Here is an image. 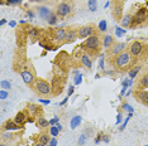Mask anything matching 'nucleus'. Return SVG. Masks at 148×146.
<instances>
[{
    "mask_svg": "<svg viewBox=\"0 0 148 146\" xmlns=\"http://www.w3.org/2000/svg\"><path fill=\"white\" fill-rule=\"evenodd\" d=\"M132 63H133V57L127 51L119 53L116 57H114V64L119 69H128L129 67L132 68Z\"/></svg>",
    "mask_w": 148,
    "mask_h": 146,
    "instance_id": "obj_1",
    "label": "nucleus"
},
{
    "mask_svg": "<svg viewBox=\"0 0 148 146\" xmlns=\"http://www.w3.org/2000/svg\"><path fill=\"white\" fill-rule=\"evenodd\" d=\"M34 89L41 95H49L52 92V84L42 78H37L34 82Z\"/></svg>",
    "mask_w": 148,
    "mask_h": 146,
    "instance_id": "obj_2",
    "label": "nucleus"
},
{
    "mask_svg": "<svg viewBox=\"0 0 148 146\" xmlns=\"http://www.w3.org/2000/svg\"><path fill=\"white\" fill-rule=\"evenodd\" d=\"M84 47L90 52H96L100 47V38L95 34L89 36V38L85 41V43H84Z\"/></svg>",
    "mask_w": 148,
    "mask_h": 146,
    "instance_id": "obj_3",
    "label": "nucleus"
},
{
    "mask_svg": "<svg viewBox=\"0 0 148 146\" xmlns=\"http://www.w3.org/2000/svg\"><path fill=\"white\" fill-rule=\"evenodd\" d=\"M147 13L148 10L146 8H140V9H138V11L134 14L133 16V23H132V28L133 26H137V25H139V24H142V23L147 19Z\"/></svg>",
    "mask_w": 148,
    "mask_h": 146,
    "instance_id": "obj_4",
    "label": "nucleus"
},
{
    "mask_svg": "<svg viewBox=\"0 0 148 146\" xmlns=\"http://www.w3.org/2000/svg\"><path fill=\"white\" fill-rule=\"evenodd\" d=\"M143 52H144V44L142 42L136 41V42L132 43L130 49H129V53L132 54L133 58H137V57H139V55H142Z\"/></svg>",
    "mask_w": 148,
    "mask_h": 146,
    "instance_id": "obj_5",
    "label": "nucleus"
},
{
    "mask_svg": "<svg viewBox=\"0 0 148 146\" xmlns=\"http://www.w3.org/2000/svg\"><path fill=\"white\" fill-rule=\"evenodd\" d=\"M94 33H95V28L92 25H86L77 30V35H79L80 39H84V38H89V36L94 35Z\"/></svg>",
    "mask_w": 148,
    "mask_h": 146,
    "instance_id": "obj_6",
    "label": "nucleus"
},
{
    "mask_svg": "<svg viewBox=\"0 0 148 146\" xmlns=\"http://www.w3.org/2000/svg\"><path fill=\"white\" fill-rule=\"evenodd\" d=\"M71 13V5L69 3H61L56 9V14L57 16H61V18H65Z\"/></svg>",
    "mask_w": 148,
    "mask_h": 146,
    "instance_id": "obj_7",
    "label": "nucleus"
},
{
    "mask_svg": "<svg viewBox=\"0 0 148 146\" xmlns=\"http://www.w3.org/2000/svg\"><path fill=\"white\" fill-rule=\"evenodd\" d=\"M21 76L27 86H34V82H36L34 74H33L29 69H23V71H21Z\"/></svg>",
    "mask_w": 148,
    "mask_h": 146,
    "instance_id": "obj_8",
    "label": "nucleus"
},
{
    "mask_svg": "<svg viewBox=\"0 0 148 146\" xmlns=\"http://www.w3.org/2000/svg\"><path fill=\"white\" fill-rule=\"evenodd\" d=\"M122 13H123V0L115 1L114 3V6H113V15H114V18H115V20H120Z\"/></svg>",
    "mask_w": 148,
    "mask_h": 146,
    "instance_id": "obj_9",
    "label": "nucleus"
},
{
    "mask_svg": "<svg viewBox=\"0 0 148 146\" xmlns=\"http://www.w3.org/2000/svg\"><path fill=\"white\" fill-rule=\"evenodd\" d=\"M66 33H67V30H65V29H62V28H58L53 32V38H55V41L57 43H61L66 39Z\"/></svg>",
    "mask_w": 148,
    "mask_h": 146,
    "instance_id": "obj_10",
    "label": "nucleus"
},
{
    "mask_svg": "<svg viewBox=\"0 0 148 146\" xmlns=\"http://www.w3.org/2000/svg\"><path fill=\"white\" fill-rule=\"evenodd\" d=\"M125 47H127V43H116V44H113V48H112V54H113V57H116L119 53L124 52Z\"/></svg>",
    "mask_w": 148,
    "mask_h": 146,
    "instance_id": "obj_11",
    "label": "nucleus"
},
{
    "mask_svg": "<svg viewBox=\"0 0 148 146\" xmlns=\"http://www.w3.org/2000/svg\"><path fill=\"white\" fill-rule=\"evenodd\" d=\"M77 38H79V35H77V32L73 30V29H69V30H67V33H66V39H65V42H66V43H73Z\"/></svg>",
    "mask_w": 148,
    "mask_h": 146,
    "instance_id": "obj_12",
    "label": "nucleus"
},
{
    "mask_svg": "<svg viewBox=\"0 0 148 146\" xmlns=\"http://www.w3.org/2000/svg\"><path fill=\"white\" fill-rule=\"evenodd\" d=\"M132 23H133V16L130 14H127L124 15L122 19H120V25L122 28H128V26H132Z\"/></svg>",
    "mask_w": 148,
    "mask_h": 146,
    "instance_id": "obj_13",
    "label": "nucleus"
},
{
    "mask_svg": "<svg viewBox=\"0 0 148 146\" xmlns=\"http://www.w3.org/2000/svg\"><path fill=\"white\" fill-rule=\"evenodd\" d=\"M21 128V125H18L15 121H6L4 124V130L6 131H15V130H19Z\"/></svg>",
    "mask_w": 148,
    "mask_h": 146,
    "instance_id": "obj_14",
    "label": "nucleus"
},
{
    "mask_svg": "<svg viewBox=\"0 0 148 146\" xmlns=\"http://www.w3.org/2000/svg\"><path fill=\"white\" fill-rule=\"evenodd\" d=\"M81 63H82L84 67H86V68H89V69H91V67H92V61H91V58H90V55L87 54V53H82V55H81Z\"/></svg>",
    "mask_w": 148,
    "mask_h": 146,
    "instance_id": "obj_15",
    "label": "nucleus"
},
{
    "mask_svg": "<svg viewBox=\"0 0 148 146\" xmlns=\"http://www.w3.org/2000/svg\"><path fill=\"white\" fill-rule=\"evenodd\" d=\"M136 96L142 103L148 106V91H137Z\"/></svg>",
    "mask_w": 148,
    "mask_h": 146,
    "instance_id": "obj_16",
    "label": "nucleus"
},
{
    "mask_svg": "<svg viewBox=\"0 0 148 146\" xmlns=\"http://www.w3.org/2000/svg\"><path fill=\"white\" fill-rule=\"evenodd\" d=\"M28 35H29V38H31L32 42H36L37 39L41 36V30H39L38 28H29Z\"/></svg>",
    "mask_w": 148,
    "mask_h": 146,
    "instance_id": "obj_17",
    "label": "nucleus"
},
{
    "mask_svg": "<svg viewBox=\"0 0 148 146\" xmlns=\"http://www.w3.org/2000/svg\"><path fill=\"white\" fill-rule=\"evenodd\" d=\"M38 14H39V18H42V19H48V16L49 14H51V11H49V9L48 8H46V6H39L38 8Z\"/></svg>",
    "mask_w": 148,
    "mask_h": 146,
    "instance_id": "obj_18",
    "label": "nucleus"
},
{
    "mask_svg": "<svg viewBox=\"0 0 148 146\" xmlns=\"http://www.w3.org/2000/svg\"><path fill=\"white\" fill-rule=\"evenodd\" d=\"M81 121H82V118H81V116H75V117L72 118L71 121H70V127L72 128V130H75V128L79 126L80 124H81Z\"/></svg>",
    "mask_w": 148,
    "mask_h": 146,
    "instance_id": "obj_19",
    "label": "nucleus"
},
{
    "mask_svg": "<svg viewBox=\"0 0 148 146\" xmlns=\"http://www.w3.org/2000/svg\"><path fill=\"white\" fill-rule=\"evenodd\" d=\"M37 125H38V127H39V128H47L51 124H49V121H48V120H46V118L38 117V118H37Z\"/></svg>",
    "mask_w": 148,
    "mask_h": 146,
    "instance_id": "obj_20",
    "label": "nucleus"
},
{
    "mask_svg": "<svg viewBox=\"0 0 148 146\" xmlns=\"http://www.w3.org/2000/svg\"><path fill=\"white\" fill-rule=\"evenodd\" d=\"M14 121L18 125H23L25 122V114H24V112H18L16 116L14 117Z\"/></svg>",
    "mask_w": 148,
    "mask_h": 146,
    "instance_id": "obj_21",
    "label": "nucleus"
},
{
    "mask_svg": "<svg viewBox=\"0 0 148 146\" xmlns=\"http://www.w3.org/2000/svg\"><path fill=\"white\" fill-rule=\"evenodd\" d=\"M87 6H89V10L91 13H95L97 10V3L96 0H89L87 1Z\"/></svg>",
    "mask_w": 148,
    "mask_h": 146,
    "instance_id": "obj_22",
    "label": "nucleus"
},
{
    "mask_svg": "<svg viewBox=\"0 0 148 146\" xmlns=\"http://www.w3.org/2000/svg\"><path fill=\"white\" fill-rule=\"evenodd\" d=\"M114 44V39L112 35H106L105 38H104V47L105 48H109L112 47V45Z\"/></svg>",
    "mask_w": 148,
    "mask_h": 146,
    "instance_id": "obj_23",
    "label": "nucleus"
},
{
    "mask_svg": "<svg viewBox=\"0 0 148 146\" xmlns=\"http://www.w3.org/2000/svg\"><path fill=\"white\" fill-rule=\"evenodd\" d=\"M49 135H47V134H43L39 136V139H38V142L39 144H42V145H47V144H49Z\"/></svg>",
    "mask_w": 148,
    "mask_h": 146,
    "instance_id": "obj_24",
    "label": "nucleus"
},
{
    "mask_svg": "<svg viewBox=\"0 0 148 146\" xmlns=\"http://www.w3.org/2000/svg\"><path fill=\"white\" fill-rule=\"evenodd\" d=\"M139 71H140V66H136L134 68H130V71H129V78H132V79L136 78Z\"/></svg>",
    "mask_w": 148,
    "mask_h": 146,
    "instance_id": "obj_25",
    "label": "nucleus"
},
{
    "mask_svg": "<svg viewBox=\"0 0 148 146\" xmlns=\"http://www.w3.org/2000/svg\"><path fill=\"white\" fill-rule=\"evenodd\" d=\"M47 22H48L49 25H55L57 23V14L56 13H51L48 16V19H47Z\"/></svg>",
    "mask_w": 148,
    "mask_h": 146,
    "instance_id": "obj_26",
    "label": "nucleus"
},
{
    "mask_svg": "<svg viewBox=\"0 0 148 146\" xmlns=\"http://www.w3.org/2000/svg\"><path fill=\"white\" fill-rule=\"evenodd\" d=\"M139 86H140L142 88H148V73H147V74H144L143 77L140 78Z\"/></svg>",
    "mask_w": 148,
    "mask_h": 146,
    "instance_id": "obj_27",
    "label": "nucleus"
},
{
    "mask_svg": "<svg viewBox=\"0 0 148 146\" xmlns=\"http://www.w3.org/2000/svg\"><path fill=\"white\" fill-rule=\"evenodd\" d=\"M73 82H75L76 86H79L82 82V73L75 72V77H73Z\"/></svg>",
    "mask_w": 148,
    "mask_h": 146,
    "instance_id": "obj_28",
    "label": "nucleus"
},
{
    "mask_svg": "<svg viewBox=\"0 0 148 146\" xmlns=\"http://www.w3.org/2000/svg\"><path fill=\"white\" fill-rule=\"evenodd\" d=\"M115 35L119 36V38L124 36V35H125V29H124V28H120V26H116V28H115Z\"/></svg>",
    "mask_w": 148,
    "mask_h": 146,
    "instance_id": "obj_29",
    "label": "nucleus"
},
{
    "mask_svg": "<svg viewBox=\"0 0 148 146\" xmlns=\"http://www.w3.org/2000/svg\"><path fill=\"white\" fill-rule=\"evenodd\" d=\"M0 86H1V89H6V91H9V89L12 88L10 82L6 81V79H4V81H1V83H0Z\"/></svg>",
    "mask_w": 148,
    "mask_h": 146,
    "instance_id": "obj_30",
    "label": "nucleus"
},
{
    "mask_svg": "<svg viewBox=\"0 0 148 146\" xmlns=\"http://www.w3.org/2000/svg\"><path fill=\"white\" fill-rule=\"evenodd\" d=\"M49 132H51V135L53 136V137H56V136L60 134V130H58V127H57V126H52L51 130H49Z\"/></svg>",
    "mask_w": 148,
    "mask_h": 146,
    "instance_id": "obj_31",
    "label": "nucleus"
},
{
    "mask_svg": "<svg viewBox=\"0 0 148 146\" xmlns=\"http://www.w3.org/2000/svg\"><path fill=\"white\" fill-rule=\"evenodd\" d=\"M132 116H133V114H130V112H129V115H128V117L125 118V121H124V122H123V125L120 126V131H123L124 128H125V126H127L128 122H129V120H130V117H132Z\"/></svg>",
    "mask_w": 148,
    "mask_h": 146,
    "instance_id": "obj_32",
    "label": "nucleus"
},
{
    "mask_svg": "<svg viewBox=\"0 0 148 146\" xmlns=\"http://www.w3.org/2000/svg\"><path fill=\"white\" fill-rule=\"evenodd\" d=\"M106 28H108V24H106L105 20H101V22L99 23V29L101 32H106Z\"/></svg>",
    "mask_w": 148,
    "mask_h": 146,
    "instance_id": "obj_33",
    "label": "nucleus"
},
{
    "mask_svg": "<svg viewBox=\"0 0 148 146\" xmlns=\"http://www.w3.org/2000/svg\"><path fill=\"white\" fill-rule=\"evenodd\" d=\"M86 139H87V135L86 134H81V135H80V137H79V144L84 145V144H85V141H86Z\"/></svg>",
    "mask_w": 148,
    "mask_h": 146,
    "instance_id": "obj_34",
    "label": "nucleus"
},
{
    "mask_svg": "<svg viewBox=\"0 0 148 146\" xmlns=\"http://www.w3.org/2000/svg\"><path fill=\"white\" fill-rule=\"evenodd\" d=\"M122 107H123V110H125V111H128V112H130V114H133V111H134V110H133V107H132V106H129V105H128V103H123V106H122Z\"/></svg>",
    "mask_w": 148,
    "mask_h": 146,
    "instance_id": "obj_35",
    "label": "nucleus"
},
{
    "mask_svg": "<svg viewBox=\"0 0 148 146\" xmlns=\"http://www.w3.org/2000/svg\"><path fill=\"white\" fill-rule=\"evenodd\" d=\"M22 0H6V4L8 5H16V4H21Z\"/></svg>",
    "mask_w": 148,
    "mask_h": 146,
    "instance_id": "obj_36",
    "label": "nucleus"
},
{
    "mask_svg": "<svg viewBox=\"0 0 148 146\" xmlns=\"http://www.w3.org/2000/svg\"><path fill=\"white\" fill-rule=\"evenodd\" d=\"M8 91H6V89H1V91H0V98L1 99H5L6 97H8Z\"/></svg>",
    "mask_w": 148,
    "mask_h": 146,
    "instance_id": "obj_37",
    "label": "nucleus"
},
{
    "mask_svg": "<svg viewBox=\"0 0 148 146\" xmlns=\"http://www.w3.org/2000/svg\"><path fill=\"white\" fill-rule=\"evenodd\" d=\"M99 69H104V54L100 57V63H99Z\"/></svg>",
    "mask_w": 148,
    "mask_h": 146,
    "instance_id": "obj_38",
    "label": "nucleus"
},
{
    "mask_svg": "<svg viewBox=\"0 0 148 146\" xmlns=\"http://www.w3.org/2000/svg\"><path fill=\"white\" fill-rule=\"evenodd\" d=\"M101 140H103V134L100 132V134H97L96 139H95V144H99V141H101Z\"/></svg>",
    "mask_w": 148,
    "mask_h": 146,
    "instance_id": "obj_39",
    "label": "nucleus"
},
{
    "mask_svg": "<svg viewBox=\"0 0 148 146\" xmlns=\"http://www.w3.org/2000/svg\"><path fill=\"white\" fill-rule=\"evenodd\" d=\"M58 122H60V118L58 117H55V118H52V120H49V124H51V125L58 124Z\"/></svg>",
    "mask_w": 148,
    "mask_h": 146,
    "instance_id": "obj_40",
    "label": "nucleus"
},
{
    "mask_svg": "<svg viewBox=\"0 0 148 146\" xmlns=\"http://www.w3.org/2000/svg\"><path fill=\"white\" fill-rule=\"evenodd\" d=\"M13 135L12 134H4L3 135V140H9V139H12Z\"/></svg>",
    "mask_w": 148,
    "mask_h": 146,
    "instance_id": "obj_41",
    "label": "nucleus"
},
{
    "mask_svg": "<svg viewBox=\"0 0 148 146\" xmlns=\"http://www.w3.org/2000/svg\"><path fill=\"white\" fill-rule=\"evenodd\" d=\"M120 122H122V114H118V116H116V125H120Z\"/></svg>",
    "mask_w": 148,
    "mask_h": 146,
    "instance_id": "obj_42",
    "label": "nucleus"
},
{
    "mask_svg": "<svg viewBox=\"0 0 148 146\" xmlns=\"http://www.w3.org/2000/svg\"><path fill=\"white\" fill-rule=\"evenodd\" d=\"M57 145V140L56 139H51V141H49V146H56Z\"/></svg>",
    "mask_w": 148,
    "mask_h": 146,
    "instance_id": "obj_43",
    "label": "nucleus"
},
{
    "mask_svg": "<svg viewBox=\"0 0 148 146\" xmlns=\"http://www.w3.org/2000/svg\"><path fill=\"white\" fill-rule=\"evenodd\" d=\"M39 103H43V105H48V103H51V102H49V99H39Z\"/></svg>",
    "mask_w": 148,
    "mask_h": 146,
    "instance_id": "obj_44",
    "label": "nucleus"
},
{
    "mask_svg": "<svg viewBox=\"0 0 148 146\" xmlns=\"http://www.w3.org/2000/svg\"><path fill=\"white\" fill-rule=\"evenodd\" d=\"M73 93V86H70V88H69V97Z\"/></svg>",
    "mask_w": 148,
    "mask_h": 146,
    "instance_id": "obj_45",
    "label": "nucleus"
},
{
    "mask_svg": "<svg viewBox=\"0 0 148 146\" xmlns=\"http://www.w3.org/2000/svg\"><path fill=\"white\" fill-rule=\"evenodd\" d=\"M103 141L104 142H109V137L106 135H103Z\"/></svg>",
    "mask_w": 148,
    "mask_h": 146,
    "instance_id": "obj_46",
    "label": "nucleus"
},
{
    "mask_svg": "<svg viewBox=\"0 0 148 146\" xmlns=\"http://www.w3.org/2000/svg\"><path fill=\"white\" fill-rule=\"evenodd\" d=\"M9 25H10V26H13V28H14V26L16 25V22H15V20H12V22H9Z\"/></svg>",
    "mask_w": 148,
    "mask_h": 146,
    "instance_id": "obj_47",
    "label": "nucleus"
},
{
    "mask_svg": "<svg viewBox=\"0 0 148 146\" xmlns=\"http://www.w3.org/2000/svg\"><path fill=\"white\" fill-rule=\"evenodd\" d=\"M67 99H69V97H67V98H65V99H63V101H62V102H61V103H60V105H61V106H63V105H66Z\"/></svg>",
    "mask_w": 148,
    "mask_h": 146,
    "instance_id": "obj_48",
    "label": "nucleus"
},
{
    "mask_svg": "<svg viewBox=\"0 0 148 146\" xmlns=\"http://www.w3.org/2000/svg\"><path fill=\"white\" fill-rule=\"evenodd\" d=\"M5 23H6V20H5V19H1V20H0V25H4Z\"/></svg>",
    "mask_w": 148,
    "mask_h": 146,
    "instance_id": "obj_49",
    "label": "nucleus"
},
{
    "mask_svg": "<svg viewBox=\"0 0 148 146\" xmlns=\"http://www.w3.org/2000/svg\"><path fill=\"white\" fill-rule=\"evenodd\" d=\"M56 126H57V127H58V130H60V131H61V130H62V126H61V125H60V122H58V124H57Z\"/></svg>",
    "mask_w": 148,
    "mask_h": 146,
    "instance_id": "obj_50",
    "label": "nucleus"
},
{
    "mask_svg": "<svg viewBox=\"0 0 148 146\" xmlns=\"http://www.w3.org/2000/svg\"><path fill=\"white\" fill-rule=\"evenodd\" d=\"M28 16L32 19V18H33V13H32V11H28Z\"/></svg>",
    "mask_w": 148,
    "mask_h": 146,
    "instance_id": "obj_51",
    "label": "nucleus"
},
{
    "mask_svg": "<svg viewBox=\"0 0 148 146\" xmlns=\"http://www.w3.org/2000/svg\"><path fill=\"white\" fill-rule=\"evenodd\" d=\"M36 146H46V145H42V144H39V142H38V144H37Z\"/></svg>",
    "mask_w": 148,
    "mask_h": 146,
    "instance_id": "obj_52",
    "label": "nucleus"
},
{
    "mask_svg": "<svg viewBox=\"0 0 148 146\" xmlns=\"http://www.w3.org/2000/svg\"><path fill=\"white\" fill-rule=\"evenodd\" d=\"M0 146H6V145H5V144H1V145H0Z\"/></svg>",
    "mask_w": 148,
    "mask_h": 146,
    "instance_id": "obj_53",
    "label": "nucleus"
},
{
    "mask_svg": "<svg viewBox=\"0 0 148 146\" xmlns=\"http://www.w3.org/2000/svg\"><path fill=\"white\" fill-rule=\"evenodd\" d=\"M114 1H120V0H114Z\"/></svg>",
    "mask_w": 148,
    "mask_h": 146,
    "instance_id": "obj_54",
    "label": "nucleus"
},
{
    "mask_svg": "<svg viewBox=\"0 0 148 146\" xmlns=\"http://www.w3.org/2000/svg\"><path fill=\"white\" fill-rule=\"evenodd\" d=\"M143 146H148V145H143Z\"/></svg>",
    "mask_w": 148,
    "mask_h": 146,
    "instance_id": "obj_55",
    "label": "nucleus"
}]
</instances>
